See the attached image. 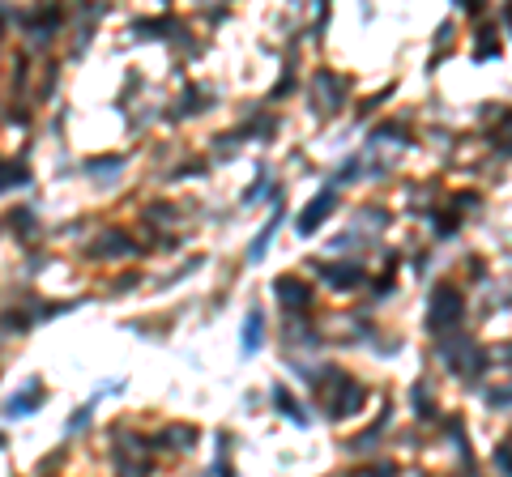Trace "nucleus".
Segmentation results:
<instances>
[{"mask_svg": "<svg viewBox=\"0 0 512 477\" xmlns=\"http://www.w3.org/2000/svg\"><path fill=\"white\" fill-rule=\"evenodd\" d=\"M329 200H333L329 192H325V196H316V200H312V213H307V217L299 222V231H303V235L312 231V226H316V222H321V213H329Z\"/></svg>", "mask_w": 512, "mask_h": 477, "instance_id": "f257e3e1", "label": "nucleus"}, {"mask_svg": "<svg viewBox=\"0 0 512 477\" xmlns=\"http://www.w3.org/2000/svg\"><path fill=\"white\" fill-rule=\"evenodd\" d=\"M256 341H260V315L252 311V315H248V324H243V354H252Z\"/></svg>", "mask_w": 512, "mask_h": 477, "instance_id": "f03ea898", "label": "nucleus"}]
</instances>
